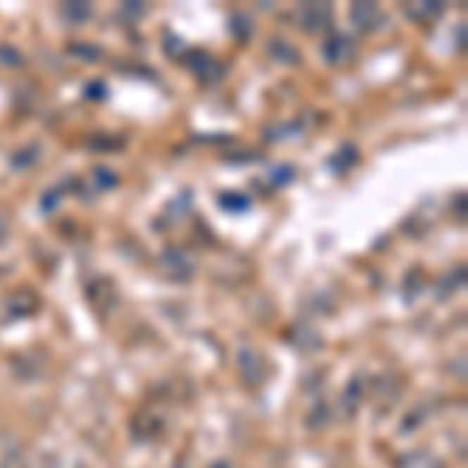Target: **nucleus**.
I'll use <instances>...</instances> for the list:
<instances>
[{
  "label": "nucleus",
  "mask_w": 468,
  "mask_h": 468,
  "mask_svg": "<svg viewBox=\"0 0 468 468\" xmlns=\"http://www.w3.org/2000/svg\"><path fill=\"white\" fill-rule=\"evenodd\" d=\"M97 178H100V184H106V187L116 184V175H113V172H103V169H100V172H97Z\"/></svg>",
  "instance_id": "obj_8"
},
{
  "label": "nucleus",
  "mask_w": 468,
  "mask_h": 468,
  "mask_svg": "<svg viewBox=\"0 0 468 468\" xmlns=\"http://www.w3.org/2000/svg\"><path fill=\"white\" fill-rule=\"evenodd\" d=\"M222 203H225V210H237V213H244L247 210V197H241V194H225V197H222Z\"/></svg>",
  "instance_id": "obj_4"
},
{
  "label": "nucleus",
  "mask_w": 468,
  "mask_h": 468,
  "mask_svg": "<svg viewBox=\"0 0 468 468\" xmlns=\"http://www.w3.org/2000/svg\"><path fill=\"white\" fill-rule=\"evenodd\" d=\"M215 468H225V465H215Z\"/></svg>",
  "instance_id": "obj_9"
},
{
  "label": "nucleus",
  "mask_w": 468,
  "mask_h": 468,
  "mask_svg": "<svg viewBox=\"0 0 468 468\" xmlns=\"http://www.w3.org/2000/svg\"><path fill=\"white\" fill-rule=\"evenodd\" d=\"M291 175H293V169H278L275 172V184H287V182H291Z\"/></svg>",
  "instance_id": "obj_7"
},
{
  "label": "nucleus",
  "mask_w": 468,
  "mask_h": 468,
  "mask_svg": "<svg viewBox=\"0 0 468 468\" xmlns=\"http://www.w3.org/2000/svg\"><path fill=\"white\" fill-rule=\"evenodd\" d=\"M63 13H66L69 19H88V6H63Z\"/></svg>",
  "instance_id": "obj_5"
},
{
  "label": "nucleus",
  "mask_w": 468,
  "mask_h": 468,
  "mask_svg": "<svg viewBox=\"0 0 468 468\" xmlns=\"http://www.w3.org/2000/svg\"><path fill=\"white\" fill-rule=\"evenodd\" d=\"M350 53H353V41L350 38H343V34H334V38L325 44V56L331 63H343V60H350Z\"/></svg>",
  "instance_id": "obj_2"
},
{
  "label": "nucleus",
  "mask_w": 468,
  "mask_h": 468,
  "mask_svg": "<svg viewBox=\"0 0 468 468\" xmlns=\"http://www.w3.org/2000/svg\"><path fill=\"white\" fill-rule=\"evenodd\" d=\"M341 153H343V156H337V160L331 163V165H334V169H343V165H347V163H353V160H356V153H353V150H341Z\"/></svg>",
  "instance_id": "obj_6"
},
{
  "label": "nucleus",
  "mask_w": 468,
  "mask_h": 468,
  "mask_svg": "<svg viewBox=\"0 0 468 468\" xmlns=\"http://www.w3.org/2000/svg\"><path fill=\"white\" fill-rule=\"evenodd\" d=\"M300 19H303V25L309 28V32H322L328 23H331V10L322 4H309L303 13H300Z\"/></svg>",
  "instance_id": "obj_1"
},
{
  "label": "nucleus",
  "mask_w": 468,
  "mask_h": 468,
  "mask_svg": "<svg viewBox=\"0 0 468 468\" xmlns=\"http://www.w3.org/2000/svg\"><path fill=\"white\" fill-rule=\"evenodd\" d=\"M353 23L359 28H365V32H372L374 23H378V10L372 4H356L353 6Z\"/></svg>",
  "instance_id": "obj_3"
}]
</instances>
